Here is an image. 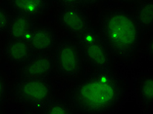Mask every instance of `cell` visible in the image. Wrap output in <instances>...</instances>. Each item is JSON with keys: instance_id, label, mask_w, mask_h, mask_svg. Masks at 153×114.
I'll return each instance as SVG.
<instances>
[{"instance_id": "5b68a950", "label": "cell", "mask_w": 153, "mask_h": 114, "mask_svg": "<svg viewBox=\"0 0 153 114\" xmlns=\"http://www.w3.org/2000/svg\"><path fill=\"white\" fill-rule=\"evenodd\" d=\"M14 94L19 102L33 107H44L52 99L53 91L47 79L24 78L14 87Z\"/></svg>"}, {"instance_id": "6da1fadb", "label": "cell", "mask_w": 153, "mask_h": 114, "mask_svg": "<svg viewBox=\"0 0 153 114\" xmlns=\"http://www.w3.org/2000/svg\"><path fill=\"white\" fill-rule=\"evenodd\" d=\"M131 91L128 78L116 70L93 72L72 89L69 107L75 114H114Z\"/></svg>"}, {"instance_id": "9c48e42d", "label": "cell", "mask_w": 153, "mask_h": 114, "mask_svg": "<svg viewBox=\"0 0 153 114\" xmlns=\"http://www.w3.org/2000/svg\"><path fill=\"white\" fill-rule=\"evenodd\" d=\"M57 40V29L49 26H40L34 27L27 42L33 54H44L56 46Z\"/></svg>"}, {"instance_id": "277c9868", "label": "cell", "mask_w": 153, "mask_h": 114, "mask_svg": "<svg viewBox=\"0 0 153 114\" xmlns=\"http://www.w3.org/2000/svg\"><path fill=\"white\" fill-rule=\"evenodd\" d=\"M55 70L64 78L73 79L82 73L83 58L76 42L63 40L55 46L53 55Z\"/></svg>"}, {"instance_id": "8992f818", "label": "cell", "mask_w": 153, "mask_h": 114, "mask_svg": "<svg viewBox=\"0 0 153 114\" xmlns=\"http://www.w3.org/2000/svg\"><path fill=\"white\" fill-rule=\"evenodd\" d=\"M63 4L56 13L57 28L79 37L90 26L88 15L79 6H76V2H63Z\"/></svg>"}, {"instance_id": "5bb4252c", "label": "cell", "mask_w": 153, "mask_h": 114, "mask_svg": "<svg viewBox=\"0 0 153 114\" xmlns=\"http://www.w3.org/2000/svg\"><path fill=\"white\" fill-rule=\"evenodd\" d=\"M42 114H75L68 105L60 102H50L43 107Z\"/></svg>"}, {"instance_id": "52a82bcc", "label": "cell", "mask_w": 153, "mask_h": 114, "mask_svg": "<svg viewBox=\"0 0 153 114\" xmlns=\"http://www.w3.org/2000/svg\"><path fill=\"white\" fill-rule=\"evenodd\" d=\"M55 71L53 56L44 54H33L20 70L21 79L24 78H42L46 79Z\"/></svg>"}, {"instance_id": "7a4b0ae2", "label": "cell", "mask_w": 153, "mask_h": 114, "mask_svg": "<svg viewBox=\"0 0 153 114\" xmlns=\"http://www.w3.org/2000/svg\"><path fill=\"white\" fill-rule=\"evenodd\" d=\"M96 31L112 58L124 67L137 61L144 34L137 22L133 8L127 5L107 6L99 12Z\"/></svg>"}, {"instance_id": "30bf717a", "label": "cell", "mask_w": 153, "mask_h": 114, "mask_svg": "<svg viewBox=\"0 0 153 114\" xmlns=\"http://www.w3.org/2000/svg\"><path fill=\"white\" fill-rule=\"evenodd\" d=\"M1 46L3 57L13 65H22L33 55L27 41L6 39Z\"/></svg>"}, {"instance_id": "ac0fdd59", "label": "cell", "mask_w": 153, "mask_h": 114, "mask_svg": "<svg viewBox=\"0 0 153 114\" xmlns=\"http://www.w3.org/2000/svg\"><path fill=\"white\" fill-rule=\"evenodd\" d=\"M0 46H1V45H0ZM0 52H1V48H0Z\"/></svg>"}, {"instance_id": "9a60e30c", "label": "cell", "mask_w": 153, "mask_h": 114, "mask_svg": "<svg viewBox=\"0 0 153 114\" xmlns=\"http://www.w3.org/2000/svg\"><path fill=\"white\" fill-rule=\"evenodd\" d=\"M12 15L2 4H0V37H4L11 23Z\"/></svg>"}, {"instance_id": "8fae6325", "label": "cell", "mask_w": 153, "mask_h": 114, "mask_svg": "<svg viewBox=\"0 0 153 114\" xmlns=\"http://www.w3.org/2000/svg\"><path fill=\"white\" fill-rule=\"evenodd\" d=\"M36 25L34 20L21 15H12L11 23L4 37L9 40L27 41L32 35Z\"/></svg>"}, {"instance_id": "2e32d148", "label": "cell", "mask_w": 153, "mask_h": 114, "mask_svg": "<svg viewBox=\"0 0 153 114\" xmlns=\"http://www.w3.org/2000/svg\"><path fill=\"white\" fill-rule=\"evenodd\" d=\"M7 92V86L5 79L3 78L2 75H0V102H2V101L4 99Z\"/></svg>"}, {"instance_id": "ba28073f", "label": "cell", "mask_w": 153, "mask_h": 114, "mask_svg": "<svg viewBox=\"0 0 153 114\" xmlns=\"http://www.w3.org/2000/svg\"><path fill=\"white\" fill-rule=\"evenodd\" d=\"M134 95L143 114H149L153 108L152 70L141 72L134 80Z\"/></svg>"}, {"instance_id": "4fadbf2b", "label": "cell", "mask_w": 153, "mask_h": 114, "mask_svg": "<svg viewBox=\"0 0 153 114\" xmlns=\"http://www.w3.org/2000/svg\"><path fill=\"white\" fill-rule=\"evenodd\" d=\"M134 17L144 36L152 32L153 28V3L151 1H140L133 8Z\"/></svg>"}, {"instance_id": "7c38bea8", "label": "cell", "mask_w": 153, "mask_h": 114, "mask_svg": "<svg viewBox=\"0 0 153 114\" xmlns=\"http://www.w3.org/2000/svg\"><path fill=\"white\" fill-rule=\"evenodd\" d=\"M10 9L14 12L15 15L25 16L33 20L40 18L43 15L47 7L46 1H10L8 2Z\"/></svg>"}, {"instance_id": "e0dca14e", "label": "cell", "mask_w": 153, "mask_h": 114, "mask_svg": "<svg viewBox=\"0 0 153 114\" xmlns=\"http://www.w3.org/2000/svg\"><path fill=\"white\" fill-rule=\"evenodd\" d=\"M0 114H2V111H1V110H0Z\"/></svg>"}, {"instance_id": "3957f363", "label": "cell", "mask_w": 153, "mask_h": 114, "mask_svg": "<svg viewBox=\"0 0 153 114\" xmlns=\"http://www.w3.org/2000/svg\"><path fill=\"white\" fill-rule=\"evenodd\" d=\"M78 45L83 61L88 63L94 72L112 70L113 58L95 28L89 26L82 32L79 36Z\"/></svg>"}]
</instances>
